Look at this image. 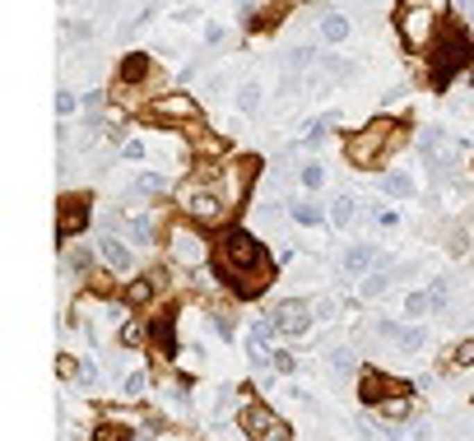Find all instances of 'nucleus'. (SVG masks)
<instances>
[{
    "label": "nucleus",
    "mask_w": 474,
    "mask_h": 441,
    "mask_svg": "<svg viewBox=\"0 0 474 441\" xmlns=\"http://www.w3.org/2000/svg\"><path fill=\"white\" fill-rule=\"evenodd\" d=\"M465 56H470V46H465V33L446 28L442 46H437V56H432V70H437V84H446V79L456 75L460 65H465Z\"/></svg>",
    "instance_id": "f03ea898"
},
{
    "label": "nucleus",
    "mask_w": 474,
    "mask_h": 441,
    "mask_svg": "<svg viewBox=\"0 0 474 441\" xmlns=\"http://www.w3.org/2000/svg\"><path fill=\"white\" fill-rule=\"evenodd\" d=\"M237 107H242V112H260V84L256 79H246L242 89H237Z\"/></svg>",
    "instance_id": "ddd939ff"
},
{
    "label": "nucleus",
    "mask_w": 474,
    "mask_h": 441,
    "mask_svg": "<svg viewBox=\"0 0 474 441\" xmlns=\"http://www.w3.org/2000/svg\"><path fill=\"white\" fill-rule=\"evenodd\" d=\"M144 70H149V61H144V56H126V70H121V75H126V79H144Z\"/></svg>",
    "instance_id": "4be33fe9"
},
{
    "label": "nucleus",
    "mask_w": 474,
    "mask_h": 441,
    "mask_svg": "<svg viewBox=\"0 0 474 441\" xmlns=\"http://www.w3.org/2000/svg\"><path fill=\"white\" fill-rule=\"evenodd\" d=\"M223 270L232 274V284L242 279V270H256L265 279V251L251 232H228V246H223Z\"/></svg>",
    "instance_id": "f257e3e1"
},
{
    "label": "nucleus",
    "mask_w": 474,
    "mask_h": 441,
    "mask_svg": "<svg viewBox=\"0 0 474 441\" xmlns=\"http://www.w3.org/2000/svg\"><path fill=\"white\" fill-rule=\"evenodd\" d=\"M353 214H358V200H353V196H335V205H330V218H335V228H349Z\"/></svg>",
    "instance_id": "9b49d317"
},
{
    "label": "nucleus",
    "mask_w": 474,
    "mask_h": 441,
    "mask_svg": "<svg viewBox=\"0 0 474 441\" xmlns=\"http://www.w3.org/2000/svg\"><path fill=\"white\" fill-rule=\"evenodd\" d=\"M177 256H182V260H200V242H196V237H186V232H177Z\"/></svg>",
    "instance_id": "6ab92c4d"
},
{
    "label": "nucleus",
    "mask_w": 474,
    "mask_h": 441,
    "mask_svg": "<svg viewBox=\"0 0 474 441\" xmlns=\"http://www.w3.org/2000/svg\"><path fill=\"white\" fill-rule=\"evenodd\" d=\"M382 413L391 418V423H405V418H409V399H405V395L386 399V404H382Z\"/></svg>",
    "instance_id": "dca6fc26"
},
{
    "label": "nucleus",
    "mask_w": 474,
    "mask_h": 441,
    "mask_svg": "<svg viewBox=\"0 0 474 441\" xmlns=\"http://www.w3.org/2000/svg\"><path fill=\"white\" fill-rule=\"evenodd\" d=\"M400 19H405V37H409V42H428L432 24H437V10H432V5H405Z\"/></svg>",
    "instance_id": "39448f33"
},
{
    "label": "nucleus",
    "mask_w": 474,
    "mask_h": 441,
    "mask_svg": "<svg viewBox=\"0 0 474 441\" xmlns=\"http://www.w3.org/2000/svg\"><path fill=\"white\" fill-rule=\"evenodd\" d=\"M265 320L275 325V335L298 339V335H307V325H312V306H307V302H279Z\"/></svg>",
    "instance_id": "7ed1b4c3"
},
{
    "label": "nucleus",
    "mask_w": 474,
    "mask_h": 441,
    "mask_svg": "<svg viewBox=\"0 0 474 441\" xmlns=\"http://www.w3.org/2000/svg\"><path fill=\"white\" fill-rule=\"evenodd\" d=\"M451 363H456V367H470V363H474V339H465V344L451 353Z\"/></svg>",
    "instance_id": "393cba45"
},
{
    "label": "nucleus",
    "mask_w": 474,
    "mask_h": 441,
    "mask_svg": "<svg viewBox=\"0 0 474 441\" xmlns=\"http://www.w3.org/2000/svg\"><path fill=\"white\" fill-rule=\"evenodd\" d=\"M442 302H446V284L437 279V284H432V306H442Z\"/></svg>",
    "instance_id": "7c9ffc66"
},
{
    "label": "nucleus",
    "mask_w": 474,
    "mask_h": 441,
    "mask_svg": "<svg viewBox=\"0 0 474 441\" xmlns=\"http://www.w3.org/2000/svg\"><path fill=\"white\" fill-rule=\"evenodd\" d=\"M191 214H196L200 223H214L219 214H223V205H219L214 196H196V200H191Z\"/></svg>",
    "instance_id": "f8f14e48"
},
{
    "label": "nucleus",
    "mask_w": 474,
    "mask_h": 441,
    "mask_svg": "<svg viewBox=\"0 0 474 441\" xmlns=\"http://www.w3.org/2000/svg\"><path fill=\"white\" fill-rule=\"evenodd\" d=\"M130 237H135V242H149L153 223H149V218H130Z\"/></svg>",
    "instance_id": "b1692460"
},
{
    "label": "nucleus",
    "mask_w": 474,
    "mask_h": 441,
    "mask_svg": "<svg viewBox=\"0 0 474 441\" xmlns=\"http://www.w3.org/2000/svg\"><path fill=\"white\" fill-rule=\"evenodd\" d=\"M191 112H196V103L182 98V93H172V98H163L153 107V121H191Z\"/></svg>",
    "instance_id": "0eeeda50"
},
{
    "label": "nucleus",
    "mask_w": 474,
    "mask_h": 441,
    "mask_svg": "<svg viewBox=\"0 0 474 441\" xmlns=\"http://www.w3.org/2000/svg\"><path fill=\"white\" fill-rule=\"evenodd\" d=\"M321 37L325 42H344V37H349V19L344 15H321Z\"/></svg>",
    "instance_id": "9d476101"
},
{
    "label": "nucleus",
    "mask_w": 474,
    "mask_h": 441,
    "mask_svg": "<svg viewBox=\"0 0 474 441\" xmlns=\"http://www.w3.org/2000/svg\"><path fill=\"white\" fill-rule=\"evenodd\" d=\"M275 372H279V377H289V372H293V358H289V353H275Z\"/></svg>",
    "instance_id": "c85d7f7f"
},
{
    "label": "nucleus",
    "mask_w": 474,
    "mask_h": 441,
    "mask_svg": "<svg viewBox=\"0 0 474 441\" xmlns=\"http://www.w3.org/2000/svg\"><path fill=\"white\" fill-rule=\"evenodd\" d=\"M293 218H298L303 228H316V223H321V209H316L312 200H303V205H293Z\"/></svg>",
    "instance_id": "4468645a"
},
{
    "label": "nucleus",
    "mask_w": 474,
    "mask_h": 441,
    "mask_svg": "<svg viewBox=\"0 0 474 441\" xmlns=\"http://www.w3.org/2000/svg\"><path fill=\"white\" fill-rule=\"evenodd\" d=\"M382 191H386V196H396V200H405V196H409V177H400V172H396V177H386V182H382Z\"/></svg>",
    "instance_id": "a211bd4d"
},
{
    "label": "nucleus",
    "mask_w": 474,
    "mask_h": 441,
    "mask_svg": "<svg viewBox=\"0 0 474 441\" xmlns=\"http://www.w3.org/2000/svg\"><path fill=\"white\" fill-rule=\"evenodd\" d=\"M98 256H103V265H108V270H117V274H126L130 270V251H126L121 242H117V237H103V242H98Z\"/></svg>",
    "instance_id": "6e6552de"
},
{
    "label": "nucleus",
    "mask_w": 474,
    "mask_h": 441,
    "mask_svg": "<svg viewBox=\"0 0 474 441\" xmlns=\"http://www.w3.org/2000/svg\"><path fill=\"white\" fill-rule=\"evenodd\" d=\"M144 386H149V377L144 372H130L126 377V395H144Z\"/></svg>",
    "instance_id": "a878e982"
},
{
    "label": "nucleus",
    "mask_w": 474,
    "mask_h": 441,
    "mask_svg": "<svg viewBox=\"0 0 474 441\" xmlns=\"http://www.w3.org/2000/svg\"><path fill=\"white\" fill-rule=\"evenodd\" d=\"M312 316H321V320H330V316H335V302H325V297H321V302L312 306Z\"/></svg>",
    "instance_id": "cd10ccee"
},
{
    "label": "nucleus",
    "mask_w": 474,
    "mask_h": 441,
    "mask_svg": "<svg viewBox=\"0 0 474 441\" xmlns=\"http://www.w3.org/2000/svg\"><path fill=\"white\" fill-rule=\"evenodd\" d=\"M321 182H325L321 163H307V168H303V186H307V191H316V186H321Z\"/></svg>",
    "instance_id": "412c9836"
},
{
    "label": "nucleus",
    "mask_w": 474,
    "mask_h": 441,
    "mask_svg": "<svg viewBox=\"0 0 474 441\" xmlns=\"http://www.w3.org/2000/svg\"><path fill=\"white\" fill-rule=\"evenodd\" d=\"M339 265H344V274H367L372 265H382V251H372L367 242H358V246H349V251H344V260H339Z\"/></svg>",
    "instance_id": "423d86ee"
},
{
    "label": "nucleus",
    "mask_w": 474,
    "mask_h": 441,
    "mask_svg": "<svg viewBox=\"0 0 474 441\" xmlns=\"http://www.w3.org/2000/svg\"><path fill=\"white\" fill-rule=\"evenodd\" d=\"M428 306H432V293H405V311L409 316H423Z\"/></svg>",
    "instance_id": "f3484780"
},
{
    "label": "nucleus",
    "mask_w": 474,
    "mask_h": 441,
    "mask_svg": "<svg viewBox=\"0 0 474 441\" xmlns=\"http://www.w3.org/2000/svg\"><path fill=\"white\" fill-rule=\"evenodd\" d=\"M386 284H391V274H386V270L367 274V279H363V297H382V293H386Z\"/></svg>",
    "instance_id": "2eb2a0df"
},
{
    "label": "nucleus",
    "mask_w": 474,
    "mask_h": 441,
    "mask_svg": "<svg viewBox=\"0 0 474 441\" xmlns=\"http://www.w3.org/2000/svg\"><path fill=\"white\" fill-rule=\"evenodd\" d=\"M70 260H75V270H84V265H89V251H84V246H75V251H70Z\"/></svg>",
    "instance_id": "c756f323"
},
{
    "label": "nucleus",
    "mask_w": 474,
    "mask_h": 441,
    "mask_svg": "<svg viewBox=\"0 0 474 441\" xmlns=\"http://www.w3.org/2000/svg\"><path fill=\"white\" fill-rule=\"evenodd\" d=\"M353 363H358V358H353V349H335V353H330V367H335L339 377H344V372H353Z\"/></svg>",
    "instance_id": "aec40b11"
},
{
    "label": "nucleus",
    "mask_w": 474,
    "mask_h": 441,
    "mask_svg": "<svg viewBox=\"0 0 474 441\" xmlns=\"http://www.w3.org/2000/svg\"><path fill=\"white\" fill-rule=\"evenodd\" d=\"M377 330H382L386 339H391V344H400V349H423V330H405V325H391V320H382V325H377Z\"/></svg>",
    "instance_id": "1a4fd4ad"
},
{
    "label": "nucleus",
    "mask_w": 474,
    "mask_h": 441,
    "mask_svg": "<svg viewBox=\"0 0 474 441\" xmlns=\"http://www.w3.org/2000/svg\"><path fill=\"white\" fill-rule=\"evenodd\" d=\"M409 441H432V432H428V423H418V427H414V437Z\"/></svg>",
    "instance_id": "2f4dec72"
},
{
    "label": "nucleus",
    "mask_w": 474,
    "mask_h": 441,
    "mask_svg": "<svg viewBox=\"0 0 474 441\" xmlns=\"http://www.w3.org/2000/svg\"><path fill=\"white\" fill-rule=\"evenodd\" d=\"M153 191H163V177H153V172H144L135 186V196H153Z\"/></svg>",
    "instance_id": "5701e85b"
},
{
    "label": "nucleus",
    "mask_w": 474,
    "mask_h": 441,
    "mask_svg": "<svg viewBox=\"0 0 474 441\" xmlns=\"http://www.w3.org/2000/svg\"><path fill=\"white\" fill-rule=\"evenodd\" d=\"M242 427H246L256 441H293L289 423H279L270 409H246V413H242Z\"/></svg>",
    "instance_id": "20e7f679"
},
{
    "label": "nucleus",
    "mask_w": 474,
    "mask_h": 441,
    "mask_svg": "<svg viewBox=\"0 0 474 441\" xmlns=\"http://www.w3.org/2000/svg\"><path fill=\"white\" fill-rule=\"evenodd\" d=\"M56 112L70 116V112H75V98H70V93H56Z\"/></svg>",
    "instance_id": "bb28decb"
}]
</instances>
